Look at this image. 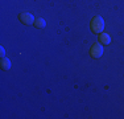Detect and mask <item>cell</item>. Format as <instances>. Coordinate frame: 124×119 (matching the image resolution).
I'll list each match as a JSON object with an SVG mask.
<instances>
[{
	"label": "cell",
	"mask_w": 124,
	"mask_h": 119,
	"mask_svg": "<svg viewBox=\"0 0 124 119\" xmlns=\"http://www.w3.org/2000/svg\"><path fill=\"white\" fill-rule=\"evenodd\" d=\"M19 20L25 25H31V24H34V17L32 13L29 12H23V13L19 15Z\"/></svg>",
	"instance_id": "obj_3"
},
{
	"label": "cell",
	"mask_w": 124,
	"mask_h": 119,
	"mask_svg": "<svg viewBox=\"0 0 124 119\" xmlns=\"http://www.w3.org/2000/svg\"><path fill=\"white\" fill-rule=\"evenodd\" d=\"M91 29L95 33H102L103 29H104V20L100 16H95L93 20H91Z\"/></svg>",
	"instance_id": "obj_1"
},
{
	"label": "cell",
	"mask_w": 124,
	"mask_h": 119,
	"mask_svg": "<svg viewBox=\"0 0 124 119\" xmlns=\"http://www.w3.org/2000/svg\"><path fill=\"white\" fill-rule=\"evenodd\" d=\"M0 68H1L3 70H9L11 69V61L8 58L3 57L1 61H0Z\"/></svg>",
	"instance_id": "obj_5"
},
{
	"label": "cell",
	"mask_w": 124,
	"mask_h": 119,
	"mask_svg": "<svg viewBox=\"0 0 124 119\" xmlns=\"http://www.w3.org/2000/svg\"><path fill=\"white\" fill-rule=\"evenodd\" d=\"M103 53H104V50H103L102 44H94L90 49V54L93 58H100L103 56Z\"/></svg>",
	"instance_id": "obj_2"
},
{
	"label": "cell",
	"mask_w": 124,
	"mask_h": 119,
	"mask_svg": "<svg viewBox=\"0 0 124 119\" xmlns=\"http://www.w3.org/2000/svg\"><path fill=\"white\" fill-rule=\"evenodd\" d=\"M34 26L38 29H42V28H45L46 26V21L42 19V17H38V19L34 20Z\"/></svg>",
	"instance_id": "obj_6"
},
{
	"label": "cell",
	"mask_w": 124,
	"mask_h": 119,
	"mask_svg": "<svg viewBox=\"0 0 124 119\" xmlns=\"http://www.w3.org/2000/svg\"><path fill=\"white\" fill-rule=\"evenodd\" d=\"M99 41L103 44V45H108V44L111 42V37H110V34L104 33V32L99 33Z\"/></svg>",
	"instance_id": "obj_4"
},
{
	"label": "cell",
	"mask_w": 124,
	"mask_h": 119,
	"mask_svg": "<svg viewBox=\"0 0 124 119\" xmlns=\"http://www.w3.org/2000/svg\"><path fill=\"white\" fill-rule=\"evenodd\" d=\"M0 54H1L3 57H4V54H5V50H4V48H3V46L0 48Z\"/></svg>",
	"instance_id": "obj_7"
}]
</instances>
